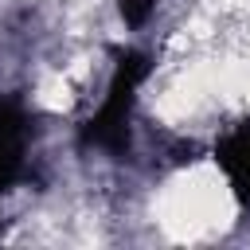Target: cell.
Listing matches in <instances>:
<instances>
[{"label":"cell","instance_id":"1","mask_svg":"<svg viewBox=\"0 0 250 250\" xmlns=\"http://www.w3.org/2000/svg\"><path fill=\"white\" fill-rule=\"evenodd\" d=\"M145 59L141 55H121L113 78H109V90L98 105V113L90 117L86 125V141L98 145V148H117L125 141V129H129V113H133V102H137V86L145 78Z\"/></svg>","mask_w":250,"mask_h":250},{"label":"cell","instance_id":"3","mask_svg":"<svg viewBox=\"0 0 250 250\" xmlns=\"http://www.w3.org/2000/svg\"><path fill=\"white\" fill-rule=\"evenodd\" d=\"M23 152H27V121L20 105L0 102V191L20 176Z\"/></svg>","mask_w":250,"mask_h":250},{"label":"cell","instance_id":"2","mask_svg":"<svg viewBox=\"0 0 250 250\" xmlns=\"http://www.w3.org/2000/svg\"><path fill=\"white\" fill-rule=\"evenodd\" d=\"M215 160H219L227 184L234 188V195H238L242 203H250V117H246L242 125H234V129L219 141Z\"/></svg>","mask_w":250,"mask_h":250},{"label":"cell","instance_id":"4","mask_svg":"<svg viewBox=\"0 0 250 250\" xmlns=\"http://www.w3.org/2000/svg\"><path fill=\"white\" fill-rule=\"evenodd\" d=\"M121 4V16L129 20V23H141L148 12H152V0H117Z\"/></svg>","mask_w":250,"mask_h":250}]
</instances>
